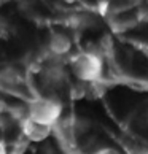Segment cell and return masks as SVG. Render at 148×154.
Here are the masks:
<instances>
[{"instance_id": "obj_1", "label": "cell", "mask_w": 148, "mask_h": 154, "mask_svg": "<svg viewBox=\"0 0 148 154\" xmlns=\"http://www.w3.org/2000/svg\"><path fill=\"white\" fill-rule=\"evenodd\" d=\"M67 65H69L72 75L77 78V81L91 84L100 81L102 70H104V59L84 49L72 54L67 60Z\"/></svg>"}, {"instance_id": "obj_2", "label": "cell", "mask_w": 148, "mask_h": 154, "mask_svg": "<svg viewBox=\"0 0 148 154\" xmlns=\"http://www.w3.org/2000/svg\"><path fill=\"white\" fill-rule=\"evenodd\" d=\"M27 115L32 121L54 127L62 118V103L53 95H40L27 103Z\"/></svg>"}, {"instance_id": "obj_3", "label": "cell", "mask_w": 148, "mask_h": 154, "mask_svg": "<svg viewBox=\"0 0 148 154\" xmlns=\"http://www.w3.org/2000/svg\"><path fill=\"white\" fill-rule=\"evenodd\" d=\"M19 127H21L22 135H24L29 141H33V143H42V141H45L51 134H53V127L35 122V121H32L30 118H26L24 121L19 124Z\"/></svg>"}, {"instance_id": "obj_4", "label": "cell", "mask_w": 148, "mask_h": 154, "mask_svg": "<svg viewBox=\"0 0 148 154\" xmlns=\"http://www.w3.org/2000/svg\"><path fill=\"white\" fill-rule=\"evenodd\" d=\"M72 49V40L67 33L53 32L48 40V53L56 57H64Z\"/></svg>"}, {"instance_id": "obj_5", "label": "cell", "mask_w": 148, "mask_h": 154, "mask_svg": "<svg viewBox=\"0 0 148 154\" xmlns=\"http://www.w3.org/2000/svg\"><path fill=\"white\" fill-rule=\"evenodd\" d=\"M93 154H121L116 148H100V149H96Z\"/></svg>"}, {"instance_id": "obj_6", "label": "cell", "mask_w": 148, "mask_h": 154, "mask_svg": "<svg viewBox=\"0 0 148 154\" xmlns=\"http://www.w3.org/2000/svg\"><path fill=\"white\" fill-rule=\"evenodd\" d=\"M8 111V103L5 102V99L0 95V115H5Z\"/></svg>"}, {"instance_id": "obj_7", "label": "cell", "mask_w": 148, "mask_h": 154, "mask_svg": "<svg viewBox=\"0 0 148 154\" xmlns=\"http://www.w3.org/2000/svg\"><path fill=\"white\" fill-rule=\"evenodd\" d=\"M0 154H8V148L3 140H0Z\"/></svg>"}]
</instances>
